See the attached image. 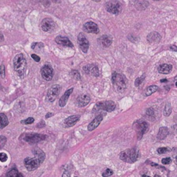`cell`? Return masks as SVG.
<instances>
[{"instance_id":"1","label":"cell","mask_w":177,"mask_h":177,"mask_svg":"<svg viewBox=\"0 0 177 177\" xmlns=\"http://www.w3.org/2000/svg\"><path fill=\"white\" fill-rule=\"evenodd\" d=\"M13 67L19 76L23 78L27 69V62L23 54H17L13 59Z\"/></svg>"},{"instance_id":"2","label":"cell","mask_w":177,"mask_h":177,"mask_svg":"<svg viewBox=\"0 0 177 177\" xmlns=\"http://www.w3.org/2000/svg\"><path fill=\"white\" fill-rule=\"evenodd\" d=\"M111 81L114 89L118 92H124L127 89V80L124 75L118 73H113L111 76Z\"/></svg>"},{"instance_id":"3","label":"cell","mask_w":177,"mask_h":177,"mask_svg":"<svg viewBox=\"0 0 177 177\" xmlns=\"http://www.w3.org/2000/svg\"><path fill=\"white\" fill-rule=\"evenodd\" d=\"M139 157V152L136 148L127 149L120 154V158L123 161L128 163H134Z\"/></svg>"},{"instance_id":"4","label":"cell","mask_w":177,"mask_h":177,"mask_svg":"<svg viewBox=\"0 0 177 177\" xmlns=\"http://www.w3.org/2000/svg\"><path fill=\"white\" fill-rule=\"evenodd\" d=\"M116 105L114 101L112 100H106V101H101L96 103L95 105L93 111H99V110H104L108 112H111L116 109Z\"/></svg>"},{"instance_id":"5","label":"cell","mask_w":177,"mask_h":177,"mask_svg":"<svg viewBox=\"0 0 177 177\" xmlns=\"http://www.w3.org/2000/svg\"><path fill=\"white\" fill-rule=\"evenodd\" d=\"M105 9L109 13L114 15H118L122 11V5L120 1L116 0H111L106 3Z\"/></svg>"},{"instance_id":"6","label":"cell","mask_w":177,"mask_h":177,"mask_svg":"<svg viewBox=\"0 0 177 177\" xmlns=\"http://www.w3.org/2000/svg\"><path fill=\"white\" fill-rule=\"evenodd\" d=\"M46 138H47L46 135L35 134V133H29V134H24V140L31 144H35V143L40 142L42 140H45Z\"/></svg>"},{"instance_id":"7","label":"cell","mask_w":177,"mask_h":177,"mask_svg":"<svg viewBox=\"0 0 177 177\" xmlns=\"http://www.w3.org/2000/svg\"><path fill=\"white\" fill-rule=\"evenodd\" d=\"M61 91V87L59 85H53L49 89L47 92V100L49 102H52L57 98Z\"/></svg>"},{"instance_id":"8","label":"cell","mask_w":177,"mask_h":177,"mask_svg":"<svg viewBox=\"0 0 177 177\" xmlns=\"http://www.w3.org/2000/svg\"><path fill=\"white\" fill-rule=\"evenodd\" d=\"M41 75L44 80L47 81H50L53 77V69L51 65L49 64H46L41 69Z\"/></svg>"},{"instance_id":"9","label":"cell","mask_w":177,"mask_h":177,"mask_svg":"<svg viewBox=\"0 0 177 177\" xmlns=\"http://www.w3.org/2000/svg\"><path fill=\"white\" fill-rule=\"evenodd\" d=\"M77 43H78L80 50L83 53H87L89 47V42L82 33H79L78 36H77Z\"/></svg>"},{"instance_id":"10","label":"cell","mask_w":177,"mask_h":177,"mask_svg":"<svg viewBox=\"0 0 177 177\" xmlns=\"http://www.w3.org/2000/svg\"><path fill=\"white\" fill-rule=\"evenodd\" d=\"M40 162L36 158H27L24 160V166L28 171H33L38 168Z\"/></svg>"},{"instance_id":"11","label":"cell","mask_w":177,"mask_h":177,"mask_svg":"<svg viewBox=\"0 0 177 177\" xmlns=\"http://www.w3.org/2000/svg\"><path fill=\"white\" fill-rule=\"evenodd\" d=\"M136 131L138 134V138L140 139L143 135L146 132H148L149 128L148 123L145 121H138L136 123Z\"/></svg>"},{"instance_id":"12","label":"cell","mask_w":177,"mask_h":177,"mask_svg":"<svg viewBox=\"0 0 177 177\" xmlns=\"http://www.w3.org/2000/svg\"><path fill=\"white\" fill-rule=\"evenodd\" d=\"M55 23L53 21V19L50 18H45L44 19L41 24V27L42 29L44 31L48 32L52 31L55 28Z\"/></svg>"},{"instance_id":"13","label":"cell","mask_w":177,"mask_h":177,"mask_svg":"<svg viewBox=\"0 0 177 177\" xmlns=\"http://www.w3.org/2000/svg\"><path fill=\"white\" fill-rule=\"evenodd\" d=\"M83 30L85 32L89 33H99V29L98 25L96 24L93 22V21H88V22L85 23L83 26Z\"/></svg>"},{"instance_id":"14","label":"cell","mask_w":177,"mask_h":177,"mask_svg":"<svg viewBox=\"0 0 177 177\" xmlns=\"http://www.w3.org/2000/svg\"><path fill=\"white\" fill-rule=\"evenodd\" d=\"M55 41L57 44H58L59 45L64 46V47H67L71 48L73 47V44L71 43L70 39L67 37L62 36V35H58V36L55 37Z\"/></svg>"},{"instance_id":"15","label":"cell","mask_w":177,"mask_h":177,"mask_svg":"<svg viewBox=\"0 0 177 177\" xmlns=\"http://www.w3.org/2000/svg\"><path fill=\"white\" fill-rule=\"evenodd\" d=\"M91 98L87 94H82L79 95L76 99V103L77 106L80 107H83L87 105L90 102Z\"/></svg>"},{"instance_id":"16","label":"cell","mask_w":177,"mask_h":177,"mask_svg":"<svg viewBox=\"0 0 177 177\" xmlns=\"http://www.w3.org/2000/svg\"><path fill=\"white\" fill-rule=\"evenodd\" d=\"M83 70L87 74L91 73V75H93L95 77H98L99 76V70L98 67L96 65L94 64H90V65H87L83 67Z\"/></svg>"},{"instance_id":"17","label":"cell","mask_w":177,"mask_h":177,"mask_svg":"<svg viewBox=\"0 0 177 177\" xmlns=\"http://www.w3.org/2000/svg\"><path fill=\"white\" fill-rule=\"evenodd\" d=\"M103 119V116L102 115H98L95 118L93 119V120L91 121V122L89 123V125H88V130L89 132H91V131L94 130L95 129H96L97 127L99 126V125L100 124V123L102 122Z\"/></svg>"},{"instance_id":"18","label":"cell","mask_w":177,"mask_h":177,"mask_svg":"<svg viewBox=\"0 0 177 177\" xmlns=\"http://www.w3.org/2000/svg\"><path fill=\"white\" fill-rule=\"evenodd\" d=\"M73 88H71V89H68L67 91H65V93H64L63 95L61 97L60 99H59V107H64L65 105H66L67 101H68V99L69 98V96H70L71 93L73 92Z\"/></svg>"},{"instance_id":"19","label":"cell","mask_w":177,"mask_h":177,"mask_svg":"<svg viewBox=\"0 0 177 177\" xmlns=\"http://www.w3.org/2000/svg\"><path fill=\"white\" fill-rule=\"evenodd\" d=\"M98 40L100 41L101 44H102L104 47H109L112 44V37L110 35H102L100 38L98 39Z\"/></svg>"},{"instance_id":"20","label":"cell","mask_w":177,"mask_h":177,"mask_svg":"<svg viewBox=\"0 0 177 177\" xmlns=\"http://www.w3.org/2000/svg\"><path fill=\"white\" fill-rule=\"evenodd\" d=\"M80 118V115H73V116H69L67 118L65 119L64 124L69 127H72L76 124V123L79 120Z\"/></svg>"},{"instance_id":"21","label":"cell","mask_w":177,"mask_h":177,"mask_svg":"<svg viewBox=\"0 0 177 177\" xmlns=\"http://www.w3.org/2000/svg\"><path fill=\"white\" fill-rule=\"evenodd\" d=\"M161 39V37L160 34L155 31L150 33V34L148 35V37H147V39H148V41L150 43H158L160 42Z\"/></svg>"},{"instance_id":"22","label":"cell","mask_w":177,"mask_h":177,"mask_svg":"<svg viewBox=\"0 0 177 177\" xmlns=\"http://www.w3.org/2000/svg\"><path fill=\"white\" fill-rule=\"evenodd\" d=\"M33 152L35 155V158H36L37 160L40 162V163H42L46 157L44 152L41 149H39L38 148H35L34 150H33Z\"/></svg>"},{"instance_id":"23","label":"cell","mask_w":177,"mask_h":177,"mask_svg":"<svg viewBox=\"0 0 177 177\" xmlns=\"http://www.w3.org/2000/svg\"><path fill=\"white\" fill-rule=\"evenodd\" d=\"M172 66L171 64H161L158 67V71L160 73H163V74H168L172 71Z\"/></svg>"},{"instance_id":"24","label":"cell","mask_w":177,"mask_h":177,"mask_svg":"<svg viewBox=\"0 0 177 177\" xmlns=\"http://www.w3.org/2000/svg\"><path fill=\"white\" fill-rule=\"evenodd\" d=\"M168 134V129L166 127H161L160 129H159L158 135H157V138H158V140H163L167 137Z\"/></svg>"},{"instance_id":"25","label":"cell","mask_w":177,"mask_h":177,"mask_svg":"<svg viewBox=\"0 0 177 177\" xmlns=\"http://www.w3.org/2000/svg\"><path fill=\"white\" fill-rule=\"evenodd\" d=\"M6 177H24L21 174L20 172H18L16 169H13V170H10L9 172H7Z\"/></svg>"},{"instance_id":"26","label":"cell","mask_w":177,"mask_h":177,"mask_svg":"<svg viewBox=\"0 0 177 177\" xmlns=\"http://www.w3.org/2000/svg\"><path fill=\"white\" fill-rule=\"evenodd\" d=\"M157 90H158V87H157L156 85H151V86L148 87V88H147L145 91V95L146 96L151 95L154 93L156 92Z\"/></svg>"},{"instance_id":"27","label":"cell","mask_w":177,"mask_h":177,"mask_svg":"<svg viewBox=\"0 0 177 177\" xmlns=\"http://www.w3.org/2000/svg\"><path fill=\"white\" fill-rule=\"evenodd\" d=\"M0 118H1V129H3L9 124V120L6 116L3 113L0 114Z\"/></svg>"},{"instance_id":"28","label":"cell","mask_w":177,"mask_h":177,"mask_svg":"<svg viewBox=\"0 0 177 177\" xmlns=\"http://www.w3.org/2000/svg\"><path fill=\"white\" fill-rule=\"evenodd\" d=\"M172 113V107H171L170 103L167 102L166 106H165L163 114L165 116H169Z\"/></svg>"},{"instance_id":"29","label":"cell","mask_w":177,"mask_h":177,"mask_svg":"<svg viewBox=\"0 0 177 177\" xmlns=\"http://www.w3.org/2000/svg\"><path fill=\"white\" fill-rule=\"evenodd\" d=\"M70 75H71V77H72L73 78L76 80H80L81 78L80 74L79 71L77 70H72L71 71Z\"/></svg>"},{"instance_id":"30","label":"cell","mask_w":177,"mask_h":177,"mask_svg":"<svg viewBox=\"0 0 177 177\" xmlns=\"http://www.w3.org/2000/svg\"><path fill=\"white\" fill-rule=\"evenodd\" d=\"M34 120H35L34 118H32V117H30V118H28L27 119H26V120H21V124H24V125H30L34 122Z\"/></svg>"},{"instance_id":"31","label":"cell","mask_w":177,"mask_h":177,"mask_svg":"<svg viewBox=\"0 0 177 177\" xmlns=\"http://www.w3.org/2000/svg\"><path fill=\"white\" fill-rule=\"evenodd\" d=\"M145 79V75H143L142 77H138V78L136 79V80H135V86L136 87H138L139 85H140L141 83L143 82V81Z\"/></svg>"},{"instance_id":"32","label":"cell","mask_w":177,"mask_h":177,"mask_svg":"<svg viewBox=\"0 0 177 177\" xmlns=\"http://www.w3.org/2000/svg\"><path fill=\"white\" fill-rule=\"evenodd\" d=\"M170 150L168 148H160L157 150V152H158V154H166V153L170 152Z\"/></svg>"},{"instance_id":"33","label":"cell","mask_w":177,"mask_h":177,"mask_svg":"<svg viewBox=\"0 0 177 177\" xmlns=\"http://www.w3.org/2000/svg\"><path fill=\"white\" fill-rule=\"evenodd\" d=\"M6 143V138L4 136H0V148H3Z\"/></svg>"},{"instance_id":"34","label":"cell","mask_w":177,"mask_h":177,"mask_svg":"<svg viewBox=\"0 0 177 177\" xmlns=\"http://www.w3.org/2000/svg\"><path fill=\"white\" fill-rule=\"evenodd\" d=\"M112 174H113V171L111 170V169H107V170L102 173V176L103 177H108Z\"/></svg>"},{"instance_id":"35","label":"cell","mask_w":177,"mask_h":177,"mask_svg":"<svg viewBox=\"0 0 177 177\" xmlns=\"http://www.w3.org/2000/svg\"><path fill=\"white\" fill-rule=\"evenodd\" d=\"M0 159H1V162L6 161L8 159V156L5 153H0Z\"/></svg>"},{"instance_id":"36","label":"cell","mask_w":177,"mask_h":177,"mask_svg":"<svg viewBox=\"0 0 177 177\" xmlns=\"http://www.w3.org/2000/svg\"><path fill=\"white\" fill-rule=\"evenodd\" d=\"M0 74H1V77L2 78H4L5 77V67L4 65H1V67H0Z\"/></svg>"},{"instance_id":"37","label":"cell","mask_w":177,"mask_h":177,"mask_svg":"<svg viewBox=\"0 0 177 177\" xmlns=\"http://www.w3.org/2000/svg\"><path fill=\"white\" fill-rule=\"evenodd\" d=\"M171 162H172V159L170 158H168H168H165L162 159V163L164 165H168L170 164Z\"/></svg>"},{"instance_id":"38","label":"cell","mask_w":177,"mask_h":177,"mask_svg":"<svg viewBox=\"0 0 177 177\" xmlns=\"http://www.w3.org/2000/svg\"><path fill=\"white\" fill-rule=\"evenodd\" d=\"M31 57L34 59L35 62H38L40 61V57H39L38 55H37L36 54H32Z\"/></svg>"},{"instance_id":"39","label":"cell","mask_w":177,"mask_h":177,"mask_svg":"<svg viewBox=\"0 0 177 177\" xmlns=\"http://www.w3.org/2000/svg\"><path fill=\"white\" fill-rule=\"evenodd\" d=\"M146 113H147V115H148V116H153V115H154V111L152 108H149L148 110H147Z\"/></svg>"},{"instance_id":"40","label":"cell","mask_w":177,"mask_h":177,"mask_svg":"<svg viewBox=\"0 0 177 177\" xmlns=\"http://www.w3.org/2000/svg\"><path fill=\"white\" fill-rule=\"evenodd\" d=\"M62 177H71V174L69 171L65 170L62 174Z\"/></svg>"},{"instance_id":"41","label":"cell","mask_w":177,"mask_h":177,"mask_svg":"<svg viewBox=\"0 0 177 177\" xmlns=\"http://www.w3.org/2000/svg\"><path fill=\"white\" fill-rule=\"evenodd\" d=\"M170 49L173 51H177V47L175 45H171L170 46Z\"/></svg>"},{"instance_id":"42","label":"cell","mask_w":177,"mask_h":177,"mask_svg":"<svg viewBox=\"0 0 177 177\" xmlns=\"http://www.w3.org/2000/svg\"><path fill=\"white\" fill-rule=\"evenodd\" d=\"M53 116V113H48V114L46 115V118H49V117H51Z\"/></svg>"},{"instance_id":"43","label":"cell","mask_w":177,"mask_h":177,"mask_svg":"<svg viewBox=\"0 0 177 177\" xmlns=\"http://www.w3.org/2000/svg\"><path fill=\"white\" fill-rule=\"evenodd\" d=\"M143 177H150V176H147V175H144V176H143ZM154 177H161L160 176H159V175H155V176H154Z\"/></svg>"},{"instance_id":"44","label":"cell","mask_w":177,"mask_h":177,"mask_svg":"<svg viewBox=\"0 0 177 177\" xmlns=\"http://www.w3.org/2000/svg\"><path fill=\"white\" fill-rule=\"evenodd\" d=\"M161 82H168V80H167L166 79H163V80H161Z\"/></svg>"},{"instance_id":"45","label":"cell","mask_w":177,"mask_h":177,"mask_svg":"<svg viewBox=\"0 0 177 177\" xmlns=\"http://www.w3.org/2000/svg\"><path fill=\"white\" fill-rule=\"evenodd\" d=\"M1 41L2 42L3 41V39H4V37H3V35H2V33H1Z\"/></svg>"},{"instance_id":"46","label":"cell","mask_w":177,"mask_h":177,"mask_svg":"<svg viewBox=\"0 0 177 177\" xmlns=\"http://www.w3.org/2000/svg\"><path fill=\"white\" fill-rule=\"evenodd\" d=\"M174 163H176V165H177V156L174 159Z\"/></svg>"},{"instance_id":"47","label":"cell","mask_w":177,"mask_h":177,"mask_svg":"<svg viewBox=\"0 0 177 177\" xmlns=\"http://www.w3.org/2000/svg\"><path fill=\"white\" fill-rule=\"evenodd\" d=\"M93 1H95V2H99V1H100V0H93Z\"/></svg>"},{"instance_id":"48","label":"cell","mask_w":177,"mask_h":177,"mask_svg":"<svg viewBox=\"0 0 177 177\" xmlns=\"http://www.w3.org/2000/svg\"><path fill=\"white\" fill-rule=\"evenodd\" d=\"M175 80H177V75L176 77H175Z\"/></svg>"},{"instance_id":"49","label":"cell","mask_w":177,"mask_h":177,"mask_svg":"<svg viewBox=\"0 0 177 177\" xmlns=\"http://www.w3.org/2000/svg\"><path fill=\"white\" fill-rule=\"evenodd\" d=\"M154 1H160V0H154Z\"/></svg>"},{"instance_id":"50","label":"cell","mask_w":177,"mask_h":177,"mask_svg":"<svg viewBox=\"0 0 177 177\" xmlns=\"http://www.w3.org/2000/svg\"><path fill=\"white\" fill-rule=\"evenodd\" d=\"M176 87H177V82H176Z\"/></svg>"},{"instance_id":"51","label":"cell","mask_w":177,"mask_h":177,"mask_svg":"<svg viewBox=\"0 0 177 177\" xmlns=\"http://www.w3.org/2000/svg\"><path fill=\"white\" fill-rule=\"evenodd\" d=\"M176 132H177V129H176Z\"/></svg>"},{"instance_id":"52","label":"cell","mask_w":177,"mask_h":177,"mask_svg":"<svg viewBox=\"0 0 177 177\" xmlns=\"http://www.w3.org/2000/svg\"><path fill=\"white\" fill-rule=\"evenodd\" d=\"M176 123H177V120H176Z\"/></svg>"},{"instance_id":"53","label":"cell","mask_w":177,"mask_h":177,"mask_svg":"<svg viewBox=\"0 0 177 177\" xmlns=\"http://www.w3.org/2000/svg\"><path fill=\"white\" fill-rule=\"evenodd\" d=\"M75 177H77V176H75Z\"/></svg>"}]
</instances>
